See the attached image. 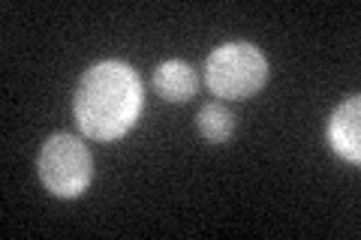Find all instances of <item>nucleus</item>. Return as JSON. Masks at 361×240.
Here are the masks:
<instances>
[{
	"instance_id": "nucleus-1",
	"label": "nucleus",
	"mask_w": 361,
	"mask_h": 240,
	"mask_svg": "<svg viewBox=\"0 0 361 240\" xmlns=\"http://www.w3.org/2000/svg\"><path fill=\"white\" fill-rule=\"evenodd\" d=\"M142 82L139 72L123 61H99L78 78L73 114L75 123L94 141L123 139L142 114Z\"/></svg>"
},
{
	"instance_id": "nucleus-2",
	"label": "nucleus",
	"mask_w": 361,
	"mask_h": 240,
	"mask_svg": "<svg viewBox=\"0 0 361 240\" xmlns=\"http://www.w3.org/2000/svg\"><path fill=\"white\" fill-rule=\"evenodd\" d=\"M268 82V61L253 42L217 45L205 61V84L220 99H250Z\"/></svg>"
},
{
	"instance_id": "nucleus-3",
	"label": "nucleus",
	"mask_w": 361,
	"mask_h": 240,
	"mask_svg": "<svg viewBox=\"0 0 361 240\" xmlns=\"http://www.w3.org/2000/svg\"><path fill=\"white\" fill-rule=\"evenodd\" d=\"M37 175L51 196L78 198L94 180V156L78 135L54 132L37 156Z\"/></svg>"
},
{
	"instance_id": "nucleus-4",
	"label": "nucleus",
	"mask_w": 361,
	"mask_h": 240,
	"mask_svg": "<svg viewBox=\"0 0 361 240\" xmlns=\"http://www.w3.org/2000/svg\"><path fill=\"white\" fill-rule=\"evenodd\" d=\"M329 144L346 163H353V165L361 163V99L358 94L343 99L334 108L329 120Z\"/></svg>"
},
{
	"instance_id": "nucleus-5",
	"label": "nucleus",
	"mask_w": 361,
	"mask_h": 240,
	"mask_svg": "<svg viewBox=\"0 0 361 240\" xmlns=\"http://www.w3.org/2000/svg\"><path fill=\"white\" fill-rule=\"evenodd\" d=\"M154 87L166 102H190L199 90V75L187 61H163L154 72Z\"/></svg>"
},
{
	"instance_id": "nucleus-6",
	"label": "nucleus",
	"mask_w": 361,
	"mask_h": 240,
	"mask_svg": "<svg viewBox=\"0 0 361 240\" xmlns=\"http://www.w3.org/2000/svg\"><path fill=\"white\" fill-rule=\"evenodd\" d=\"M196 127L205 141L223 144V141H229L235 132V114L226 108L223 102H208V106H202L196 114Z\"/></svg>"
}]
</instances>
